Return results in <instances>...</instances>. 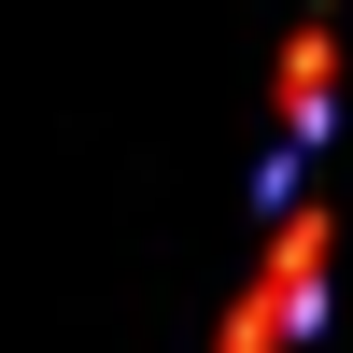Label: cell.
Masks as SVG:
<instances>
[{"label":"cell","mask_w":353,"mask_h":353,"mask_svg":"<svg viewBox=\"0 0 353 353\" xmlns=\"http://www.w3.org/2000/svg\"><path fill=\"white\" fill-rule=\"evenodd\" d=\"M269 198H283V226H269V269H254V297H241V325H226V353H297L311 311H325V212H311L297 184H269Z\"/></svg>","instance_id":"6da1fadb"},{"label":"cell","mask_w":353,"mask_h":353,"mask_svg":"<svg viewBox=\"0 0 353 353\" xmlns=\"http://www.w3.org/2000/svg\"><path fill=\"white\" fill-rule=\"evenodd\" d=\"M325 85H339V43H325V14H311L297 43H283V141L325 128Z\"/></svg>","instance_id":"7a4b0ae2"}]
</instances>
